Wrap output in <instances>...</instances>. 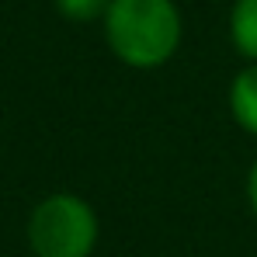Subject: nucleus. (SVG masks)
Segmentation results:
<instances>
[{
    "instance_id": "nucleus-1",
    "label": "nucleus",
    "mask_w": 257,
    "mask_h": 257,
    "mask_svg": "<svg viewBox=\"0 0 257 257\" xmlns=\"http://www.w3.org/2000/svg\"><path fill=\"white\" fill-rule=\"evenodd\" d=\"M101 28L115 59L132 70L167 66L184 35L174 0H111Z\"/></svg>"
},
{
    "instance_id": "nucleus-2",
    "label": "nucleus",
    "mask_w": 257,
    "mask_h": 257,
    "mask_svg": "<svg viewBox=\"0 0 257 257\" xmlns=\"http://www.w3.org/2000/svg\"><path fill=\"white\" fill-rule=\"evenodd\" d=\"M101 236L94 205L73 191H52L28 215V247L35 257H90Z\"/></svg>"
},
{
    "instance_id": "nucleus-3",
    "label": "nucleus",
    "mask_w": 257,
    "mask_h": 257,
    "mask_svg": "<svg viewBox=\"0 0 257 257\" xmlns=\"http://www.w3.org/2000/svg\"><path fill=\"white\" fill-rule=\"evenodd\" d=\"M226 101H229L233 122L243 128L247 136L257 139V63H247V66L233 77Z\"/></svg>"
},
{
    "instance_id": "nucleus-4",
    "label": "nucleus",
    "mask_w": 257,
    "mask_h": 257,
    "mask_svg": "<svg viewBox=\"0 0 257 257\" xmlns=\"http://www.w3.org/2000/svg\"><path fill=\"white\" fill-rule=\"evenodd\" d=\"M229 42L247 63H257V0H233V7H229Z\"/></svg>"
},
{
    "instance_id": "nucleus-5",
    "label": "nucleus",
    "mask_w": 257,
    "mask_h": 257,
    "mask_svg": "<svg viewBox=\"0 0 257 257\" xmlns=\"http://www.w3.org/2000/svg\"><path fill=\"white\" fill-rule=\"evenodd\" d=\"M56 11L66 18V21H77V25H87V21H104L111 0H52Z\"/></svg>"
},
{
    "instance_id": "nucleus-6",
    "label": "nucleus",
    "mask_w": 257,
    "mask_h": 257,
    "mask_svg": "<svg viewBox=\"0 0 257 257\" xmlns=\"http://www.w3.org/2000/svg\"><path fill=\"white\" fill-rule=\"evenodd\" d=\"M247 202H250V212L257 215V157L250 164V171H247Z\"/></svg>"
}]
</instances>
